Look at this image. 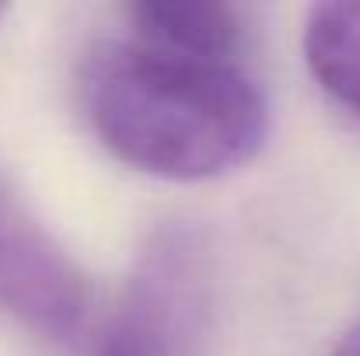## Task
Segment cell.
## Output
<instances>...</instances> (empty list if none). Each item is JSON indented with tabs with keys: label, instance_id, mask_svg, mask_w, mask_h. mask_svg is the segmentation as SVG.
I'll return each instance as SVG.
<instances>
[{
	"label": "cell",
	"instance_id": "1",
	"mask_svg": "<svg viewBox=\"0 0 360 356\" xmlns=\"http://www.w3.org/2000/svg\"><path fill=\"white\" fill-rule=\"evenodd\" d=\"M84 109L120 161L175 182L228 175L269 136V105L238 63L175 56L133 39L88 60Z\"/></svg>",
	"mask_w": 360,
	"mask_h": 356
},
{
	"label": "cell",
	"instance_id": "2",
	"mask_svg": "<svg viewBox=\"0 0 360 356\" xmlns=\"http://www.w3.org/2000/svg\"><path fill=\"white\" fill-rule=\"evenodd\" d=\"M214 318V255L196 228L147 241L95 356H203Z\"/></svg>",
	"mask_w": 360,
	"mask_h": 356
},
{
	"label": "cell",
	"instance_id": "3",
	"mask_svg": "<svg viewBox=\"0 0 360 356\" xmlns=\"http://www.w3.org/2000/svg\"><path fill=\"white\" fill-rule=\"evenodd\" d=\"M0 308L42 339L67 343L88 315V279L63 244L0 185Z\"/></svg>",
	"mask_w": 360,
	"mask_h": 356
},
{
	"label": "cell",
	"instance_id": "4",
	"mask_svg": "<svg viewBox=\"0 0 360 356\" xmlns=\"http://www.w3.org/2000/svg\"><path fill=\"white\" fill-rule=\"evenodd\" d=\"M133 42L196 56L235 63V53L245 42V14L235 4L217 0H140L126 7Z\"/></svg>",
	"mask_w": 360,
	"mask_h": 356
},
{
	"label": "cell",
	"instance_id": "5",
	"mask_svg": "<svg viewBox=\"0 0 360 356\" xmlns=\"http://www.w3.org/2000/svg\"><path fill=\"white\" fill-rule=\"evenodd\" d=\"M304 63L319 88L360 119V0L319 4L308 11Z\"/></svg>",
	"mask_w": 360,
	"mask_h": 356
},
{
	"label": "cell",
	"instance_id": "6",
	"mask_svg": "<svg viewBox=\"0 0 360 356\" xmlns=\"http://www.w3.org/2000/svg\"><path fill=\"white\" fill-rule=\"evenodd\" d=\"M333 356H360V325L343 339V343H340V346H336V353Z\"/></svg>",
	"mask_w": 360,
	"mask_h": 356
},
{
	"label": "cell",
	"instance_id": "7",
	"mask_svg": "<svg viewBox=\"0 0 360 356\" xmlns=\"http://www.w3.org/2000/svg\"><path fill=\"white\" fill-rule=\"evenodd\" d=\"M4 14H7V7H4V4H0V18H4Z\"/></svg>",
	"mask_w": 360,
	"mask_h": 356
}]
</instances>
